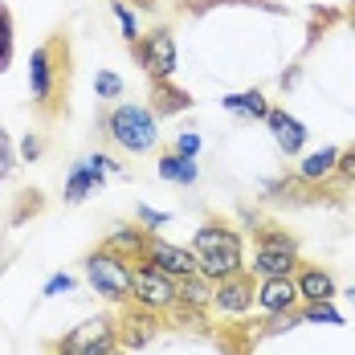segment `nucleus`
<instances>
[{
	"label": "nucleus",
	"mask_w": 355,
	"mask_h": 355,
	"mask_svg": "<svg viewBox=\"0 0 355 355\" xmlns=\"http://www.w3.org/2000/svg\"><path fill=\"white\" fill-rule=\"evenodd\" d=\"M192 253L200 261V274L209 282H225L233 274H241V237L225 225H200L192 237Z\"/></svg>",
	"instance_id": "1"
},
{
	"label": "nucleus",
	"mask_w": 355,
	"mask_h": 355,
	"mask_svg": "<svg viewBox=\"0 0 355 355\" xmlns=\"http://www.w3.org/2000/svg\"><path fill=\"white\" fill-rule=\"evenodd\" d=\"M131 274L135 266L119 249H98L86 257V278L94 286V294H103L107 302H131Z\"/></svg>",
	"instance_id": "2"
},
{
	"label": "nucleus",
	"mask_w": 355,
	"mask_h": 355,
	"mask_svg": "<svg viewBox=\"0 0 355 355\" xmlns=\"http://www.w3.org/2000/svg\"><path fill=\"white\" fill-rule=\"evenodd\" d=\"M131 302L143 306V311L168 315V311L180 306V278L155 270L151 261H143V266H135V274H131Z\"/></svg>",
	"instance_id": "3"
},
{
	"label": "nucleus",
	"mask_w": 355,
	"mask_h": 355,
	"mask_svg": "<svg viewBox=\"0 0 355 355\" xmlns=\"http://www.w3.org/2000/svg\"><path fill=\"white\" fill-rule=\"evenodd\" d=\"M107 131H110V139L119 143L123 151H131V155H139V151H151V147H155V139H159L151 110L131 107V103H123V107L110 110Z\"/></svg>",
	"instance_id": "4"
},
{
	"label": "nucleus",
	"mask_w": 355,
	"mask_h": 355,
	"mask_svg": "<svg viewBox=\"0 0 355 355\" xmlns=\"http://www.w3.org/2000/svg\"><path fill=\"white\" fill-rule=\"evenodd\" d=\"M294 266H298V245H294V237L282 233V229H261L249 270H253L257 278H290Z\"/></svg>",
	"instance_id": "5"
},
{
	"label": "nucleus",
	"mask_w": 355,
	"mask_h": 355,
	"mask_svg": "<svg viewBox=\"0 0 355 355\" xmlns=\"http://www.w3.org/2000/svg\"><path fill=\"white\" fill-rule=\"evenodd\" d=\"M119 347V327L110 319H86L58 343V355H110Z\"/></svg>",
	"instance_id": "6"
},
{
	"label": "nucleus",
	"mask_w": 355,
	"mask_h": 355,
	"mask_svg": "<svg viewBox=\"0 0 355 355\" xmlns=\"http://www.w3.org/2000/svg\"><path fill=\"white\" fill-rule=\"evenodd\" d=\"M135 62H139L155 82H159V78H172V70H176V41H172V33H168V29L147 33L139 45H135Z\"/></svg>",
	"instance_id": "7"
},
{
	"label": "nucleus",
	"mask_w": 355,
	"mask_h": 355,
	"mask_svg": "<svg viewBox=\"0 0 355 355\" xmlns=\"http://www.w3.org/2000/svg\"><path fill=\"white\" fill-rule=\"evenodd\" d=\"M143 261H151L155 270H164V274H172V278H192V274H200V261H196L192 249L172 245V241H159V237H147Z\"/></svg>",
	"instance_id": "8"
},
{
	"label": "nucleus",
	"mask_w": 355,
	"mask_h": 355,
	"mask_svg": "<svg viewBox=\"0 0 355 355\" xmlns=\"http://www.w3.org/2000/svg\"><path fill=\"white\" fill-rule=\"evenodd\" d=\"M253 298H257V286L249 282L245 274H233V278H225V282L213 286L216 315H245L249 306H253Z\"/></svg>",
	"instance_id": "9"
},
{
	"label": "nucleus",
	"mask_w": 355,
	"mask_h": 355,
	"mask_svg": "<svg viewBox=\"0 0 355 355\" xmlns=\"http://www.w3.org/2000/svg\"><path fill=\"white\" fill-rule=\"evenodd\" d=\"M298 298H302V294H298V282H294V278H261L253 306H257L261 315H282V311H294Z\"/></svg>",
	"instance_id": "10"
},
{
	"label": "nucleus",
	"mask_w": 355,
	"mask_h": 355,
	"mask_svg": "<svg viewBox=\"0 0 355 355\" xmlns=\"http://www.w3.org/2000/svg\"><path fill=\"white\" fill-rule=\"evenodd\" d=\"M119 164H110L107 155H94V159H82L78 168L70 172V184H66V200L78 205V200H86L98 184H103V172H114Z\"/></svg>",
	"instance_id": "11"
},
{
	"label": "nucleus",
	"mask_w": 355,
	"mask_h": 355,
	"mask_svg": "<svg viewBox=\"0 0 355 355\" xmlns=\"http://www.w3.org/2000/svg\"><path fill=\"white\" fill-rule=\"evenodd\" d=\"M53 45H41L33 49V58H29V90H33V103L37 107H49V98H53Z\"/></svg>",
	"instance_id": "12"
},
{
	"label": "nucleus",
	"mask_w": 355,
	"mask_h": 355,
	"mask_svg": "<svg viewBox=\"0 0 355 355\" xmlns=\"http://www.w3.org/2000/svg\"><path fill=\"white\" fill-rule=\"evenodd\" d=\"M266 127L274 131V139H278V147H282L286 155H298V151H302L306 127H302L290 110H270V114H266Z\"/></svg>",
	"instance_id": "13"
},
{
	"label": "nucleus",
	"mask_w": 355,
	"mask_h": 355,
	"mask_svg": "<svg viewBox=\"0 0 355 355\" xmlns=\"http://www.w3.org/2000/svg\"><path fill=\"white\" fill-rule=\"evenodd\" d=\"M298 294H302V302H331L335 298V278L327 274V270H302L298 274Z\"/></svg>",
	"instance_id": "14"
},
{
	"label": "nucleus",
	"mask_w": 355,
	"mask_h": 355,
	"mask_svg": "<svg viewBox=\"0 0 355 355\" xmlns=\"http://www.w3.org/2000/svg\"><path fill=\"white\" fill-rule=\"evenodd\" d=\"M335 164H339V147H322V151L306 155V159L298 164V176L306 180V184H319V180L335 176Z\"/></svg>",
	"instance_id": "15"
},
{
	"label": "nucleus",
	"mask_w": 355,
	"mask_h": 355,
	"mask_svg": "<svg viewBox=\"0 0 355 355\" xmlns=\"http://www.w3.org/2000/svg\"><path fill=\"white\" fill-rule=\"evenodd\" d=\"M213 286L205 274H192V278H180V306H192V311H200V306H209L213 302Z\"/></svg>",
	"instance_id": "16"
},
{
	"label": "nucleus",
	"mask_w": 355,
	"mask_h": 355,
	"mask_svg": "<svg viewBox=\"0 0 355 355\" xmlns=\"http://www.w3.org/2000/svg\"><path fill=\"white\" fill-rule=\"evenodd\" d=\"M220 107L233 110V114H241V119H266V114H270V107H266V94H261V90L229 94V98H220Z\"/></svg>",
	"instance_id": "17"
},
{
	"label": "nucleus",
	"mask_w": 355,
	"mask_h": 355,
	"mask_svg": "<svg viewBox=\"0 0 355 355\" xmlns=\"http://www.w3.org/2000/svg\"><path fill=\"white\" fill-rule=\"evenodd\" d=\"M155 322H159V315H155V311H143V306H135V311L123 319V327H127V343H131V347H143V343L155 335Z\"/></svg>",
	"instance_id": "18"
},
{
	"label": "nucleus",
	"mask_w": 355,
	"mask_h": 355,
	"mask_svg": "<svg viewBox=\"0 0 355 355\" xmlns=\"http://www.w3.org/2000/svg\"><path fill=\"white\" fill-rule=\"evenodd\" d=\"M151 98H155V110H159V114H180V110L192 107V94L176 90L168 78H159V82H155V94H151Z\"/></svg>",
	"instance_id": "19"
},
{
	"label": "nucleus",
	"mask_w": 355,
	"mask_h": 355,
	"mask_svg": "<svg viewBox=\"0 0 355 355\" xmlns=\"http://www.w3.org/2000/svg\"><path fill=\"white\" fill-rule=\"evenodd\" d=\"M159 176L188 188V184H196V164H192V155L172 151V155H164V159H159Z\"/></svg>",
	"instance_id": "20"
},
{
	"label": "nucleus",
	"mask_w": 355,
	"mask_h": 355,
	"mask_svg": "<svg viewBox=\"0 0 355 355\" xmlns=\"http://www.w3.org/2000/svg\"><path fill=\"white\" fill-rule=\"evenodd\" d=\"M12 62V12L0 4V73L8 70Z\"/></svg>",
	"instance_id": "21"
},
{
	"label": "nucleus",
	"mask_w": 355,
	"mask_h": 355,
	"mask_svg": "<svg viewBox=\"0 0 355 355\" xmlns=\"http://www.w3.org/2000/svg\"><path fill=\"white\" fill-rule=\"evenodd\" d=\"M298 319H302V322H331V327H339L343 315H339L331 302H306V311H302Z\"/></svg>",
	"instance_id": "22"
},
{
	"label": "nucleus",
	"mask_w": 355,
	"mask_h": 355,
	"mask_svg": "<svg viewBox=\"0 0 355 355\" xmlns=\"http://www.w3.org/2000/svg\"><path fill=\"white\" fill-rule=\"evenodd\" d=\"M123 90H127L123 78H114L110 70H103L94 78V94H98V98H123Z\"/></svg>",
	"instance_id": "23"
},
{
	"label": "nucleus",
	"mask_w": 355,
	"mask_h": 355,
	"mask_svg": "<svg viewBox=\"0 0 355 355\" xmlns=\"http://www.w3.org/2000/svg\"><path fill=\"white\" fill-rule=\"evenodd\" d=\"M110 12L119 17V25H123V37H127V41H139V29H135V12H131L123 0H114V4H110Z\"/></svg>",
	"instance_id": "24"
},
{
	"label": "nucleus",
	"mask_w": 355,
	"mask_h": 355,
	"mask_svg": "<svg viewBox=\"0 0 355 355\" xmlns=\"http://www.w3.org/2000/svg\"><path fill=\"white\" fill-rule=\"evenodd\" d=\"M107 249H135L143 261V249H147V237H139V233H114L107 241Z\"/></svg>",
	"instance_id": "25"
},
{
	"label": "nucleus",
	"mask_w": 355,
	"mask_h": 355,
	"mask_svg": "<svg viewBox=\"0 0 355 355\" xmlns=\"http://www.w3.org/2000/svg\"><path fill=\"white\" fill-rule=\"evenodd\" d=\"M335 176L347 180V184H355V143L347 147V151H339V164H335Z\"/></svg>",
	"instance_id": "26"
},
{
	"label": "nucleus",
	"mask_w": 355,
	"mask_h": 355,
	"mask_svg": "<svg viewBox=\"0 0 355 355\" xmlns=\"http://www.w3.org/2000/svg\"><path fill=\"white\" fill-rule=\"evenodd\" d=\"M176 151H180V155H192V159H196V151H200V135H196V131H184V135L176 139Z\"/></svg>",
	"instance_id": "27"
},
{
	"label": "nucleus",
	"mask_w": 355,
	"mask_h": 355,
	"mask_svg": "<svg viewBox=\"0 0 355 355\" xmlns=\"http://www.w3.org/2000/svg\"><path fill=\"white\" fill-rule=\"evenodd\" d=\"M66 290H73L70 274H58V278H49V282H45V294H49V298H53V294H66Z\"/></svg>",
	"instance_id": "28"
},
{
	"label": "nucleus",
	"mask_w": 355,
	"mask_h": 355,
	"mask_svg": "<svg viewBox=\"0 0 355 355\" xmlns=\"http://www.w3.org/2000/svg\"><path fill=\"white\" fill-rule=\"evenodd\" d=\"M139 220H143V225H151V229H159V225H168L172 216H168V213H155V209H139Z\"/></svg>",
	"instance_id": "29"
},
{
	"label": "nucleus",
	"mask_w": 355,
	"mask_h": 355,
	"mask_svg": "<svg viewBox=\"0 0 355 355\" xmlns=\"http://www.w3.org/2000/svg\"><path fill=\"white\" fill-rule=\"evenodd\" d=\"M21 151H25V159H37V151H41V143H37V139H25V143H21Z\"/></svg>",
	"instance_id": "30"
},
{
	"label": "nucleus",
	"mask_w": 355,
	"mask_h": 355,
	"mask_svg": "<svg viewBox=\"0 0 355 355\" xmlns=\"http://www.w3.org/2000/svg\"><path fill=\"white\" fill-rule=\"evenodd\" d=\"M110 355H127V352H119V347H114V352H110Z\"/></svg>",
	"instance_id": "31"
},
{
	"label": "nucleus",
	"mask_w": 355,
	"mask_h": 355,
	"mask_svg": "<svg viewBox=\"0 0 355 355\" xmlns=\"http://www.w3.org/2000/svg\"><path fill=\"white\" fill-rule=\"evenodd\" d=\"M347 294H352V302H355V286H352V290H347Z\"/></svg>",
	"instance_id": "32"
}]
</instances>
